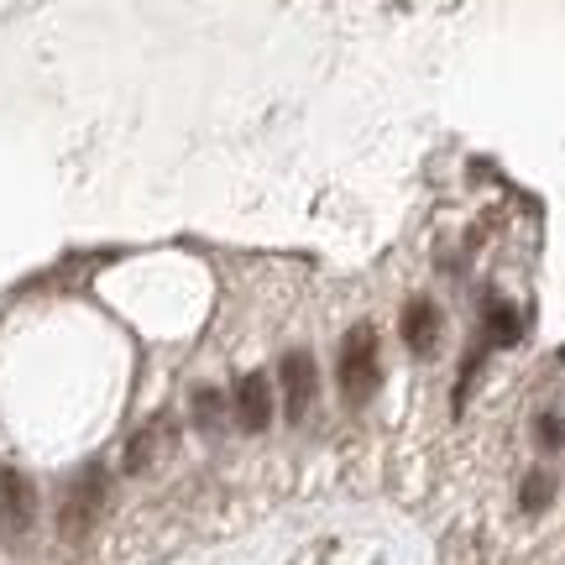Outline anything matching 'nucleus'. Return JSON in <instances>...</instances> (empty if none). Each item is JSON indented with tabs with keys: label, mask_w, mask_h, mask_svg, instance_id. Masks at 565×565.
<instances>
[{
	"label": "nucleus",
	"mask_w": 565,
	"mask_h": 565,
	"mask_svg": "<svg viewBox=\"0 0 565 565\" xmlns=\"http://www.w3.org/2000/svg\"><path fill=\"white\" fill-rule=\"evenodd\" d=\"M341 393L345 404H366L377 383H383V366H377V330L372 324H356V330H345L341 341Z\"/></svg>",
	"instance_id": "f257e3e1"
},
{
	"label": "nucleus",
	"mask_w": 565,
	"mask_h": 565,
	"mask_svg": "<svg viewBox=\"0 0 565 565\" xmlns=\"http://www.w3.org/2000/svg\"><path fill=\"white\" fill-rule=\"evenodd\" d=\"M561 440H565L561 414H540V445H545V450H561Z\"/></svg>",
	"instance_id": "9b49d317"
},
{
	"label": "nucleus",
	"mask_w": 565,
	"mask_h": 565,
	"mask_svg": "<svg viewBox=\"0 0 565 565\" xmlns=\"http://www.w3.org/2000/svg\"><path fill=\"white\" fill-rule=\"evenodd\" d=\"M0 519H6V534H26L38 519V487L21 471H0Z\"/></svg>",
	"instance_id": "39448f33"
},
{
	"label": "nucleus",
	"mask_w": 565,
	"mask_h": 565,
	"mask_svg": "<svg viewBox=\"0 0 565 565\" xmlns=\"http://www.w3.org/2000/svg\"><path fill=\"white\" fill-rule=\"evenodd\" d=\"M168 440H173V414H158V419H147L137 435H131V445H126V461H121V466L131 471V477L152 471V466H158V456L168 450Z\"/></svg>",
	"instance_id": "423d86ee"
},
{
	"label": "nucleus",
	"mask_w": 565,
	"mask_h": 565,
	"mask_svg": "<svg viewBox=\"0 0 565 565\" xmlns=\"http://www.w3.org/2000/svg\"><path fill=\"white\" fill-rule=\"evenodd\" d=\"M435 341H440V309H435L429 299H414L404 309V345L414 351V356H429Z\"/></svg>",
	"instance_id": "0eeeda50"
},
{
	"label": "nucleus",
	"mask_w": 565,
	"mask_h": 565,
	"mask_svg": "<svg viewBox=\"0 0 565 565\" xmlns=\"http://www.w3.org/2000/svg\"><path fill=\"white\" fill-rule=\"evenodd\" d=\"M100 508H105V471L100 466H89L79 482L63 492L58 534L68 540V545H84V540H89V529L100 524Z\"/></svg>",
	"instance_id": "f03ea898"
},
{
	"label": "nucleus",
	"mask_w": 565,
	"mask_h": 565,
	"mask_svg": "<svg viewBox=\"0 0 565 565\" xmlns=\"http://www.w3.org/2000/svg\"><path fill=\"white\" fill-rule=\"evenodd\" d=\"M519 503H524V513H540V508L550 503V477H545V471L524 477V492H519Z\"/></svg>",
	"instance_id": "9d476101"
},
{
	"label": "nucleus",
	"mask_w": 565,
	"mask_h": 565,
	"mask_svg": "<svg viewBox=\"0 0 565 565\" xmlns=\"http://www.w3.org/2000/svg\"><path fill=\"white\" fill-rule=\"evenodd\" d=\"M225 414H231V404H225L215 387H200V393H194V429H200V435H221Z\"/></svg>",
	"instance_id": "1a4fd4ad"
},
{
	"label": "nucleus",
	"mask_w": 565,
	"mask_h": 565,
	"mask_svg": "<svg viewBox=\"0 0 565 565\" xmlns=\"http://www.w3.org/2000/svg\"><path fill=\"white\" fill-rule=\"evenodd\" d=\"M231 419H236V429H246V435H263L267 424H273V377H267V372H246L242 383H236V393H231Z\"/></svg>",
	"instance_id": "20e7f679"
},
{
	"label": "nucleus",
	"mask_w": 565,
	"mask_h": 565,
	"mask_svg": "<svg viewBox=\"0 0 565 565\" xmlns=\"http://www.w3.org/2000/svg\"><path fill=\"white\" fill-rule=\"evenodd\" d=\"M278 387H282V419L299 424L315 404V393H320V366L309 351H288L278 362Z\"/></svg>",
	"instance_id": "7ed1b4c3"
},
{
	"label": "nucleus",
	"mask_w": 565,
	"mask_h": 565,
	"mask_svg": "<svg viewBox=\"0 0 565 565\" xmlns=\"http://www.w3.org/2000/svg\"><path fill=\"white\" fill-rule=\"evenodd\" d=\"M519 335H524V320H519V309H513V303H492V309H487L482 341H487V345H513Z\"/></svg>",
	"instance_id": "6e6552de"
}]
</instances>
